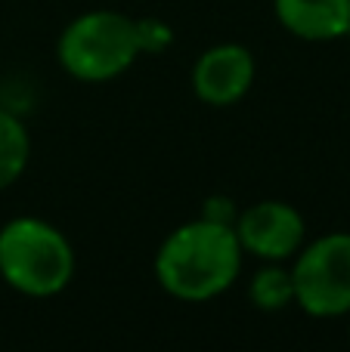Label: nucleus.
Masks as SVG:
<instances>
[{
    "mask_svg": "<svg viewBox=\"0 0 350 352\" xmlns=\"http://www.w3.org/2000/svg\"><path fill=\"white\" fill-rule=\"evenodd\" d=\"M233 229L242 250L267 263H282L295 256L307 235L301 210L285 201H258L236 217Z\"/></svg>",
    "mask_w": 350,
    "mask_h": 352,
    "instance_id": "obj_5",
    "label": "nucleus"
},
{
    "mask_svg": "<svg viewBox=\"0 0 350 352\" xmlns=\"http://www.w3.org/2000/svg\"><path fill=\"white\" fill-rule=\"evenodd\" d=\"M31 158V136L12 111L0 109V192L25 173Z\"/></svg>",
    "mask_w": 350,
    "mask_h": 352,
    "instance_id": "obj_8",
    "label": "nucleus"
},
{
    "mask_svg": "<svg viewBox=\"0 0 350 352\" xmlns=\"http://www.w3.org/2000/svg\"><path fill=\"white\" fill-rule=\"evenodd\" d=\"M202 217L233 226V223H236V207H233V201H229V198H211L208 204H205V213H202Z\"/></svg>",
    "mask_w": 350,
    "mask_h": 352,
    "instance_id": "obj_11",
    "label": "nucleus"
},
{
    "mask_svg": "<svg viewBox=\"0 0 350 352\" xmlns=\"http://www.w3.org/2000/svg\"><path fill=\"white\" fill-rule=\"evenodd\" d=\"M59 65L84 84H105L124 74L143 53L136 19L115 10H90L59 34Z\"/></svg>",
    "mask_w": 350,
    "mask_h": 352,
    "instance_id": "obj_3",
    "label": "nucleus"
},
{
    "mask_svg": "<svg viewBox=\"0 0 350 352\" xmlns=\"http://www.w3.org/2000/svg\"><path fill=\"white\" fill-rule=\"evenodd\" d=\"M136 28H140V47L143 50H152V53H161V50L171 47L174 34L167 25L155 22V19H143V22H136Z\"/></svg>",
    "mask_w": 350,
    "mask_h": 352,
    "instance_id": "obj_10",
    "label": "nucleus"
},
{
    "mask_svg": "<svg viewBox=\"0 0 350 352\" xmlns=\"http://www.w3.org/2000/svg\"><path fill=\"white\" fill-rule=\"evenodd\" d=\"M242 250L229 223L198 217L161 241L155 254V278L161 291L183 303H208L220 297L242 272Z\"/></svg>",
    "mask_w": 350,
    "mask_h": 352,
    "instance_id": "obj_1",
    "label": "nucleus"
},
{
    "mask_svg": "<svg viewBox=\"0 0 350 352\" xmlns=\"http://www.w3.org/2000/svg\"><path fill=\"white\" fill-rule=\"evenodd\" d=\"M0 278L25 297H56L74 278V250L53 223L16 217L0 226Z\"/></svg>",
    "mask_w": 350,
    "mask_h": 352,
    "instance_id": "obj_2",
    "label": "nucleus"
},
{
    "mask_svg": "<svg viewBox=\"0 0 350 352\" xmlns=\"http://www.w3.org/2000/svg\"><path fill=\"white\" fill-rule=\"evenodd\" d=\"M248 297L258 309L264 312H279L285 306L295 303V281H291V272L276 263L258 269L251 278V287H248Z\"/></svg>",
    "mask_w": 350,
    "mask_h": 352,
    "instance_id": "obj_9",
    "label": "nucleus"
},
{
    "mask_svg": "<svg viewBox=\"0 0 350 352\" xmlns=\"http://www.w3.org/2000/svg\"><path fill=\"white\" fill-rule=\"evenodd\" d=\"M295 303L313 318H338L350 312V232L316 238L298 254Z\"/></svg>",
    "mask_w": 350,
    "mask_h": 352,
    "instance_id": "obj_4",
    "label": "nucleus"
},
{
    "mask_svg": "<svg viewBox=\"0 0 350 352\" xmlns=\"http://www.w3.org/2000/svg\"><path fill=\"white\" fill-rule=\"evenodd\" d=\"M276 19L301 41H338L350 34V0H273Z\"/></svg>",
    "mask_w": 350,
    "mask_h": 352,
    "instance_id": "obj_7",
    "label": "nucleus"
},
{
    "mask_svg": "<svg viewBox=\"0 0 350 352\" xmlns=\"http://www.w3.org/2000/svg\"><path fill=\"white\" fill-rule=\"evenodd\" d=\"M254 56L242 43H217L205 50L192 65V93L205 105L227 109L245 99L254 84Z\"/></svg>",
    "mask_w": 350,
    "mask_h": 352,
    "instance_id": "obj_6",
    "label": "nucleus"
}]
</instances>
